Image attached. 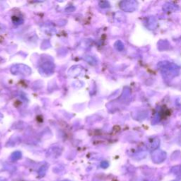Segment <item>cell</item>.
Listing matches in <instances>:
<instances>
[{
  "mask_svg": "<svg viewBox=\"0 0 181 181\" xmlns=\"http://www.w3.org/2000/svg\"><path fill=\"white\" fill-rule=\"evenodd\" d=\"M166 158V154L161 150H156L152 153V160L155 164H161Z\"/></svg>",
  "mask_w": 181,
  "mask_h": 181,
  "instance_id": "6da1fadb",
  "label": "cell"
},
{
  "mask_svg": "<svg viewBox=\"0 0 181 181\" xmlns=\"http://www.w3.org/2000/svg\"><path fill=\"white\" fill-rule=\"evenodd\" d=\"M170 171L173 174L176 175V176H178V175L181 174V166H173L170 170Z\"/></svg>",
  "mask_w": 181,
  "mask_h": 181,
  "instance_id": "7a4b0ae2",
  "label": "cell"
},
{
  "mask_svg": "<svg viewBox=\"0 0 181 181\" xmlns=\"http://www.w3.org/2000/svg\"><path fill=\"white\" fill-rule=\"evenodd\" d=\"M21 152L16 151L12 154L11 158L12 161H17V160L19 159V158H21Z\"/></svg>",
  "mask_w": 181,
  "mask_h": 181,
  "instance_id": "3957f363",
  "label": "cell"
},
{
  "mask_svg": "<svg viewBox=\"0 0 181 181\" xmlns=\"http://www.w3.org/2000/svg\"><path fill=\"white\" fill-rule=\"evenodd\" d=\"M47 170H48V167L46 166H41V168L38 170V176L40 177H43L45 175Z\"/></svg>",
  "mask_w": 181,
  "mask_h": 181,
  "instance_id": "277c9868",
  "label": "cell"
},
{
  "mask_svg": "<svg viewBox=\"0 0 181 181\" xmlns=\"http://www.w3.org/2000/svg\"><path fill=\"white\" fill-rule=\"evenodd\" d=\"M100 166L103 168H107L109 166V164L107 161H103L101 164H100Z\"/></svg>",
  "mask_w": 181,
  "mask_h": 181,
  "instance_id": "5b68a950",
  "label": "cell"
},
{
  "mask_svg": "<svg viewBox=\"0 0 181 181\" xmlns=\"http://www.w3.org/2000/svg\"><path fill=\"white\" fill-rule=\"evenodd\" d=\"M0 181H5V179L4 178H0Z\"/></svg>",
  "mask_w": 181,
  "mask_h": 181,
  "instance_id": "8992f818",
  "label": "cell"
},
{
  "mask_svg": "<svg viewBox=\"0 0 181 181\" xmlns=\"http://www.w3.org/2000/svg\"><path fill=\"white\" fill-rule=\"evenodd\" d=\"M62 181H69V180H62Z\"/></svg>",
  "mask_w": 181,
  "mask_h": 181,
  "instance_id": "52a82bcc",
  "label": "cell"
}]
</instances>
